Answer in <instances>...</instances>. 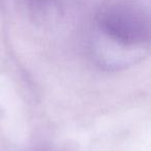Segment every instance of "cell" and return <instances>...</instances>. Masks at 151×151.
<instances>
[{
  "mask_svg": "<svg viewBox=\"0 0 151 151\" xmlns=\"http://www.w3.org/2000/svg\"><path fill=\"white\" fill-rule=\"evenodd\" d=\"M97 24L106 37L132 53L150 40V18L134 0H108L97 14Z\"/></svg>",
  "mask_w": 151,
  "mask_h": 151,
  "instance_id": "cell-1",
  "label": "cell"
},
{
  "mask_svg": "<svg viewBox=\"0 0 151 151\" xmlns=\"http://www.w3.org/2000/svg\"><path fill=\"white\" fill-rule=\"evenodd\" d=\"M35 1H37V2H42V1H46V0H35Z\"/></svg>",
  "mask_w": 151,
  "mask_h": 151,
  "instance_id": "cell-2",
  "label": "cell"
}]
</instances>
